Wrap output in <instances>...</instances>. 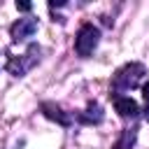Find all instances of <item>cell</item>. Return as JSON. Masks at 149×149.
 <instances>
[{
	"mask_svg": "<svg viewBox=\"0 0 149 149\" xmlns=\"http://www.w3.org/2000/svg\"><path fill=\"white\" fill-rule=\"evenodd\" d=\"M7 58H5V70H7V74H12L14 79H21V77H26L33 68H37L40 63H42V44L40 42H28L26 44V51L21 54V56H12L9 51L5 54Z\"/></svg>",
	"mask_w": 149,
	"mask_h": 149,
	"instance_id": "obj_2",
	"label": "cell"
},
{
	"mask_svg": "<svg viewBox=\"0 0 149 149\" xmlns=\"http://www.w3.org/2000/svg\"><path fill=\"white\" fill-rule=\"evenodd\" d=\"M140 91H142V100H144V105H149V77H147V79L142 81Z\"/></svg>",
	"mask_w": 149,
	"mask_h": 149,
	"instance_id": "obj_10",
	"label": "cell"
},
{
	"mask_svg": "<svg viewBox=\"0 0 149 149\" xmlns=\"http://www.w3.org/2000/svg\"><path fill=\"white\" fill-rule=\"evenodd\" d=\"M147 77H149V70H147V65L142 61H128V63L119 65L112 72V77H109V93L107 95L109 98H114V95H128L130 91L140 88Z\"/></svg>",
	"mask_w": 149,
	"mask_h": 149,
	"instance_id": "obj_1",
	"label": "cell"
},
{
	"mask_svg": "<svg viewBox=\"0 0 149 149\" xmlns=\"http://www.w3.org/2000/svg\"><path fill=\"white\" fill-rule=\"evenodd\" d=\"M112 105H114V112L119 114L121 121L126 123H133V121H140V102L130 95H114L109 98Z\"/></svg>",
	"mask_w": 149,
	"mask_h": 149,
	"instance_id": "obj_7",
	"label": "cell"
},
{
	"mask_svg": "<svg viewBox=\"0 0 149 149\" xmlns=\"http://www.w3.org/2000/svg\"><path fill=\"white\" fill-rule=\"evenodd\" d=\"M137 135H140V123H137V121L126 123V126L119 130V135H116V140L112 142L109 149H135Z\"/></svg>",
	"mask_w": 149,
	"mask_h": 149,
	"instance_id": "obj_8",
	"label": "cell"
},
{
	"mask_svg": "<svg viewBox=\"0 0 149 149\" xmlns=\"http://www.w3.org/2000/svg\"><path fill=\"white\" fill-rule=\"evenodd\" d=\"M68 2L65 0H58V2H54V0H49L47 2V7H49V12H56V9H61V7H65Z\"/></svg>",
	"mask_w": 149,
	"mask_h": 149,
	"instance_id": "obj_11",
	"label": "cell"
},
{
	"mask_svg": "<svg viewBox=\"0 0 149 149\" xmlns=\"http://www.w3.org/2000/svg\"><path fill=\"white\" fill-rule=\"evenodd\" d=\"M37 28H40L37 16H33V14L19 16L16 21H12V23H9V40H12V44L30 42V37L37 33Z\"/></svg>",
	"mask_w": 149,
	"mask_h": 149,
	"instance_id": "obj_4",
	"label": "cell"
},
{
	"mask_svg": "<svg viewBox=\"0 0 149 149\" xmlns=\"http://www.w3.org/2000/svg\"><path fill=\"white\" fill-rule=\"evenodd\" d=\"M74 126H100L105 121V109L98 100H86L84 109H72Z\"/></svg>",
	"mask_w": 149,
	"mask_h": 149,
	"instance_id": "obj_6",
	"label": "cell"
},
{
	"mask_svg": "<svg viewBox=\"0 0 149 149\" xmlns=\"http://www.w3.org/2000/svg\"><path fill=\"white\" fill-rule=\"evenodd\" d=\"M98 44H100V28L93 21H84L74 33V54L86 61L93 56Z\"/></svg>",
	"mask_w": 149,
	"mask_h": 149,
	"instance_id": "obj_3",
	"label": "cell"
},
{
	"mask_svg": "<svg viewBox=\"0 0 149 149\" xmlns=\"http://www.w3.org/2000/svg\"><path fill=\"white\" fill-rule=\"evenodd\" d=\"M33 7H35L33 2H26V0H16V9H19V12H23V14H30V12H33Z\"/></svg>",
	"mask_w": 149,
	"mask_h": 149,
	"instance_id": "obj_9",
	"label": "cell"
},
{
	"mask_svg": "<svg viewBox=\"0 0 149 149\" xmlns=\"http://www.w3.org/2000/svg\"><path fill=\"white\" fill-rule=\"evenodd\" d=\"M40 114H42L47 121H51V123H56V126H61V128H72V126H74L72 109H65V107L58 105L56 100H42V102H40Z\"/></svg>",
	"mask_w": 149,
	"mask_h": 149,
	"instance_id": "obj_5",
	"label": "cell"
}]
</instances>
